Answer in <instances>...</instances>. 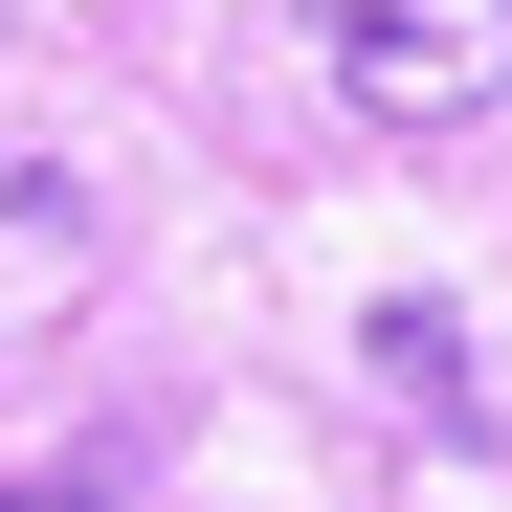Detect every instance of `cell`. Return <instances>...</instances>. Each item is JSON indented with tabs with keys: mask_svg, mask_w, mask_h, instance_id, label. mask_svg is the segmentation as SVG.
<instances>
[{
	"mask_svg": "<svg viewBox=\"0 0 512 512\" xmlns=\"http://www.w3.org/2000/svg\"><path fill=\"white\" fill-rule=\"evenodd\" d=\"M312 67L357 134H468L512 112V0H312Z\"/></svg>",
	"mask_w": 512,
	"mask_h": 512,
	"instance_id": "1",
	"label": "cell"
},
{
	"mask_svg": "<svg viewBox=\"0 0 512 512\" xmlns=\"http://www.w3.org/2000/svg\"><path fill=\"white\" fill-rule=\"evenodd\" d=\"M379 379L446 423V446H490V379H468V334H446V312H379Z\"/></svg>",
	"mask_w": 512,
	"mask_h": 512,
	"instance_id": "2",
	"label": "cell"
},
{
	"mask_svg": "<svg viewBox=\"0 0 512 512\" xmlns=\"http://www.w3.org/2000/svg\"><path fill=\"white\" fill-rule=\"evenodd\" d=\"M0 512H112V446H67V468H0Z\"/></svg>",
	"mask_w": 512,
	"mask_h": 512,
	"instance_id": "3",
	"label": "cell"
}]
</instances>
